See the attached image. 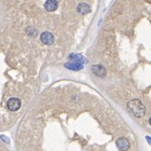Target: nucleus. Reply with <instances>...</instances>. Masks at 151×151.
<instances>
[{
  "label": "nucleus",
  "instance_id": "nucleus-2",
  "mask_svg": "<svg viewBox=\"0 0 151 151\" xmlns=\"http://www.w3.org/2000/svg\"><path fill=\"white\" fill-rule=\"evenodd\" d=\"M21 102L17 98H10L7 101V107L11 111H16L21 108Z\"/></svg>",
  "mask_w": 151,
  "mask_h": 151
},
{
  "label": "nucleus",
  "instance_id": "nucleus-10",
  "mask_svg": "<svg viewBox=\"0 0 151 151\" xmlns=\"http://www.w3.org/2000/svg\"><path fill=\"white\" fill-rule=\"evenodd\" d=\"M146 140H147V142L150 145H151V137H150V136H146Z\"/></svg>",
  "mask_w": 151,
  "mask_h": 151
},
{
  "label": "nucleus",
  "instance_id": "nucleus-8",
  "mask_svg": "<svg viewBox=\"0 0 151 151\" xmlns=\"http://www.w3.org/2000/svg\"><path fill=\"white\" fill-rule=\"evenodd\" d=\"M65 68L70 70L75 71H78L81 70L83 68V64L81 63H77V62H69V63H66L64 64Z\"/></svg>",
  "mask_w": 151,
  "mask_h": 151
},
{
  "label": "nucleus",
  "instance_id": "nucleus-4",
  "mask_svg": "<svg viewBox=\"0 0 151 151\" xmlns=\"http://www.w3.org/2000/svg\"><path fill=\"white\" fill-rule=\"evenodd\" d=\"M92 71L94 75L96 77L99 78H103L107 75V71L105 69V68L103 65L100 64H97V65L92 66Z\"/></svg>",
  "mask_w": 151,
  "mask_h": 151
},
{
  "label": "nucleus",
  "instance_id": "nucleus-11",
  "mask_svg": "<svg viewBox=\"0 0 151 151\" xmlns=\"http://www.w3.org/2000/svg\"><path fill=\"white\" fill-rule=\"evenodd\" d=\"M149 123H150V125H151V117L150 118V119H149Z\"/></svg>",
  "mask_w": 151,
  "mask_h": 151
},
{
  "label": "nucleus",
  "instance_id": "nucleus-3",
  "mask_svg": "<svg viewBox=\"0 0 151 151\" xmlns=\"http://www.w3.org/2000/svg\"><path fill=\"white\" fill-rule=\"evenodd\" d=\"M40 39L43 44L48 45V46L53 44L54 40H55L53 35L49 31H45V32L42 33L40 35Z\"/></svg>",
  "mask_w": 151,
  "mask_h": 151
},
{
  "label": "nucleus",
  "instance_id": "nucleus-7",
  "mask_svg": "<svg viewBox=\"0 0 151 151\" xmlns=\"http://www.w3.org/2000/svg\"><path fill=\"white\" fill-rule=\"evenodd\" d=\"M77 10L78 12V14H81V15H85L91 12V8L88 4L86 3H80L77 7Z\"/></svg>",
  "mask_w": 151,
  "mask_h": 151
},
{
  "label": "nucleus",
  "instance_id": "nucleus-1",
  "mask_svg": "<svg viewBox=\"0 0 151 151\" xmlns=\"http://www.w3.org/2000/svg\"><path fill=\"white\" fill-rule=\"evenodd\" d=\"M128 107L136 118H142L146 113V107L140 100L134 99L128 103Z\"/></svg>",
  "mask_w": 151,
  "mask_h": 151
},
{
  "label": "nucleus",
  "instance_id": "nucleus-9",
  "mask_svg": "<svg viewBox=\"0 0 151 151\" xmlns=\"http://www.w3.org/2000/svg\"><path fill=\"white\" fill-rule=\"evenodd\" d=\"M69 59L73 61V62H77V63H81V64H84V63L87 62L85 58L83 56H81V54H71L69 56Z\"/></svg>",
  "mask_w": 151,
  "mask_h": 151
},
{
  "label": "nucleus",
  "instance_id": "nucleus-5",
  "mask_svg": "<svg viewBox=\"0 0 151 151\" xmlns=\"http://www.w3.org/2000/svg\"><path fill=\"white\" fill-rule=\"evenodd\" d=\"M116 145L118 148L121 151L128 150L130 147V142L125 137L119 138L116 141Z\"/></svg>",
  "mask_w": 151,
  "mask_h": 151
},
{
  "label": "nucleus",
  "instance_id": "nucleus-6",
  "mask_svg": "<svg viewBox=\"0 0 151 151\" xmlns=\"http://www.w3.org/2000/svg\"><path fill=\"white\" fill-rule=\"evenodd\" d=\"M45 8L47 11L53 12L58 7V2L56 0H48L45 2Z\"/></svg>",
  "mask_w": 151,
  "mask_h": 151
}]
</instances>
